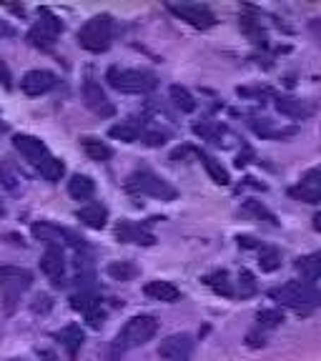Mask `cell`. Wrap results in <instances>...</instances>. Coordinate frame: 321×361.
Here are the masks:
<instances>
[{
  "label": "cell",
  "instance_id": "cell-1",
  "mask_svg": "<svg viewBox=\"0 0 321 361\" xmlns=\"http://www.w3.org/2000/svg\"><path fill=\"white\" fill-rule=\"evenodd\" d=\"M269 296L281 306H289V309L296 311H309L321 304V291L309 281H289L284 286L271 288Z\"/></svg>",
  "mask_w": 321,
  "mask_h": 361
},
{
  "label": "cell",
  "instance_id": "cell-2",
  "mask_svg": "<svg viewBox=\"0 0 321 361\" xmlns=\"http://www.w3.org/2000/svg\"><path fill=\"white\" fill-rule=\"evenodd\" d=\"M156 331H158V322L153 316H148V314L133 316V319H128L126 326L119 331L113 351H116V354H119V351L123 354V351L135 349V346H143L146 341H151V338L156 336Z\"/></svg>",
  "mask_w": 321,
  "mask_h": 361
},
{
  "label": "cell",
  "instance_id": "cell-3",
  "mask_svg": "<svg viewBox=\"0 0 321 361\" xmlns=\"http://www.w3.org/2000/svg\"><path fill=\"white\" fill-rule=\"evenodd\" d=\"M106 80L119 93H128V96H143L158 85L156 75L148 71H138V68H111Z\"/></svg>",
  "mask_w": 321,
  "mask_h": 361
},
{
  "label": "cell",
  "instance_id": "cell-4",
  "mask_svg": "<svg viewBox=\"0 0 321 361\" xmlns=\"http://www.w3.org/2000/svg\"><path fill=\"white\" fill-rule=\"evenodd\" d=\"M126 191L135 193V196H151L158 201H174L176 188L161 176L151 173V171H135L126 178Z\"/></svg>",
  "mask_w": 321,
  "mask_h": 361
},
{
  "label": "cell",
  "instance_id": "cell-5",
  "mask_svg": "<svg viewBox=\"0 0 321 361\" xmlns=\"http://www.w3.org/2000/svg\"><path fill=\"white\" fill-rule=\"evenodd\" d=\"M78 43L90 53L108 51L113 43V20L108 16H96L85 20L78 30Z\"/></svg>",
  "mask_w": 321,
  "mask_h": 361
},
{
  "label": "cell",
  "instance_id": "cell-6",
  "mask_svg": "<svg viewBox=\"0 0 321 361\" xmlns=\"http://www.w3.org/2000/svg\"><path fill=\"white\" fill-rule=\"evenodd\" d=\"M33 286V274L20 266H0V296L8 309L20 301V296Z\"/></svg>",
  "mask_w": 321,
  "mask_h": 361
},
{
  "label": "cell",
  "instance_id": "cell-7",
  "mask_svg": "<svg viewBox=\"0 0 321 361\" xmlns=\"http://www.w3.org/2000/svg\"><path fill=\"white\" fill-rule=\"evenodd\" d=\"M61 30H63V23L58 20V18L53 16L48 8H40L38 23L30 28L28 40L35 45V48H43V51H48V48H53V43H56V38H58V33H61Z\"/></svg>",
  "mask_w": 321,
  "mask_h": 361
},
{
  "label": "cell",
  "instance_id": "cell-8",
  "mask_svg": "<svg viewBox=\"0 0 321 361\" xmlns=\"http://www.w3.org/2000/svg\"><path fill=\"white\" fill-rule=\"evenodd\" d=\"M13 146H16V151L20 153L25 161H30V164H33L38 171H43L45 166L53 161L51 151H48V148H45V143L40 141V138H35V135L18 133L16 138H13Z\"/></svg>",
  "mask_w": 321,
  "mask_h": 361
},
{
  "label": "cell",
  "instance_id": "cell-9",
  "mask_svg": "<svg viewBox=\"0 0 321 361\" xmlns=\"http://www.w3.org/2000/svg\"><path fill=\"white\" fill-rule=\"evenodd\" d=\"M30 233H33L35 241H43L48 243L51 248H61L63 243H71V246H83V238L73 236L71 231H66V228H61V226L56 224H48V221H38V224L30 226Z\"/></svg>",
  "mask_w": 321,
  "mask_h": 361
},
{
  "label": "cell",
  "instance_id": "cell-10",
  "mask_svg": "<svg viewBox=\"0 0 321 361\" xmlns=\"http://www.w3.org/2000/svg\"><path fill=\"white\" fill-rule=\"evenodd\" d=\"M169 11L174 13L176 18L186 20L188 25H193V28H198V30L211 28L216 23V16L206 6H201V3H171Z\"/></svg>",
  "mask_w": 321,
  "mask_h": 361
},
{
  "label": "cell",
  "instance_id": "cell-11",
  "mask_svg": "<svg viewBox=\"0 0 321 361\" xmlns=\"http://www.w3.org/2000/svg\"><path fill=\"white\" fill-rule=\"evenodd\" d=\"M158 354L169 361H188L193 354V338L188 334H174V336L161 341Z\"/></svg>",
  "mask_w": 321,
  "mask_h": 361
},
{
  "label": "cell",
  "instance_id": "cell-12",
  "mask_svg": "<svg viewBox=\"0 0 321 361\" xmlns=\"http://www.w3.org/2000/svg\"><path fill=\"white\" fill-rule=\"evenodd\" d=\"M83 101H85V106L96 113V116H101V118H108V116H113V111H116L113 103L108 101L106 90H103L101 83H96V80H85Z\"/></svg>",
  "mask_w": 321,
  "mask_h": 361
},
{
  "label": "cell",
  "instance_id": "cell-13",
  "mask_svg": "<svg viewBox=\"0 0 321 361\" xmlns=\"http://www.w3.org/2000/svg\"><path fill=\"white\" fill-rule=\"evenodd\" d=\"M56 85V73L51 71H28L20 78V88L25 96H43Z\"/></svg>",
  "mask_w": 321,
  "mask_h": 361
},
{
  "label": "cell",
  "instance_id": "cell-14",
  "mask_svg": "<svg viewBox=\"0 0 321 361\" xmlns=\"http://www.w3.org/2000/svg\"><path fill=\"white\" fill-rule=\"evenodd\" d=\"M293 198L306 203H321V169H314L299 180V186H293L291 191Z\"/></svg>",
  "mask_w": 321,
  "mask_h": 361
},
{
  "label": "cell",
  "instance_id": "cell-15",
  "mask_svg": "<svg viewBox=\"0 0 321 361\" xmlns=\"http://www.w3.org/2000/svg\"><path fill=\"white\" fill-rule=\"evenodd\" d=\"M40 269L48 279H51L56 286H61L63 279H66V259H63L61 248H48L40 259Z\"/></svg>",
  "mask_w": 321,
  "mask_h": 361
},
{
  "label": "cell",
  "instance_id": "cell-16",
  "mask_svg": "<svg viewBox=\"0 0 321 361\" xmlns=\"http://www.w3.org/2000/svg\"><path fill=\"white\" fill-rule=\"evenodd\" d=\"M116 236L126 243H143V246H151L156 241L151 231H146L143 226L133 224V221H121L119 228H116Z\"/></svg>",
  "mask_w": 321,
  "mask_h": 361
},
{
  "label": "cell",
  "instance_id": "cell-17",
  "mask_svg": "<svg viewBox=\"0 0 321 361\" xmlns=\"http://www.w3.org/2000/svg\"><path fill=\"white\" fill-rule=\"evenodd\" d=\"M78 221L83 226H88V228H96V231H101L103 226H106L108 221V209L103 206V203H85L83 209H78Z\"/></svg>",
  "mask_w": 321,
  "mask_h": 361
},
{
  "label": "cell",
  "instance_id": "cell-18",
  "mask_svg": "<svg viewBox=\"0 0 321 361\" xmlns=\"http://www.w3.org/2000/svg\"><path fill=\"white\" fill-rule=\"evenodd\" d=\"M143 291H146V296H151V299L166 301V304H174V301L181 299V291L171 281H151L143 286Z\"/></svg>",
  "mask_w": 321,
  "mask_h": 361
},
{
  "label": "cell",
  "instance_id": "cell-19",
  "mask_svg": "<svg viewBox=\"0 0 321 361\" xmlns=\"http://www.w3.org/2000/svg\"><path fill=\"white\" fill-rule=\"evenodd\" d=\"M277 111L286 118H306L311 113V108L306 106L301 98H291V96H281L277 98Z\"/></svg>",
  "mask_w": 321,
  "mask_h": 361
},
{
  "label": "cell",
  "instance_id": "cell-20",
  "mask_svg": "<svg viewBox=\"0 0 321 361\" xmlns=\"http://www.w3.org/2000/svg\"><path fill=\"white\" fill-rule=\"evenodd\" d=\"M68 193H71L75 201H88V198H93V193H96V183H93V178H88V176L75 173L73 178L68 180Z\"/></svg>",
  "mask_w": 321,
  "mask_h": 361
},
{
  "label": "cell",
  "instance_id": "cell-21",
  "mask_svg": "<svg viewBox=\"0 0 321 361\" xmlns=\"http://www.w3.org/2000/svg\"><path fill=\"white\" fill-rule=\"evenodd\" d=\"M111 138H116V141H123V143H135L138 138L143 135L141 126L133 123V121H123V123H116L111 130Z\"/></svg>",
  "mask_w": 321,
  "mask_h": 361
},
{
  "label": "cell",
  "instance_id": "cell-22",
  "mask_svg": "<svg viewBox=\"0 0 321 361\" xmlns=\"http://www.w3.org/2000/svg\"><path fill=\"white\" fill-rule=\"evenodd\" d=\"M198 158H201L203 169L209 171V176L219 183V186H229V183H231V176H229V171H226L224 166H221V161H216V158L209 156V153H198Z\"/></svg>",
  "mask_w": 321,
  "mask_h": 361
},
{
  "label": "cell",
  "instance_id": "cell-23",
  "mask_svg": "<svg viewBox=\"0 0 321 361\" xmlns=\"http://www.w3.org/2000/svg\"><path fill=\"white\" fill-rule=\"evenodd\" d=\"M80 146H83L85 156L90 158V161H108L111 158V148L106 146L103 141H98V138H90V135H85V138H80Z\"/></svg>",
  "mask_w": 321,
  "mask_h": 361
},
{
  "label": "cell",
  "instance_id": "cell-24",
  "mask_svg": "<svg viewBox=\"0 0 321 361\" xmlns=\"http://www.w3.org/2000/svg\"><path fill=\"white\" fill-rule=\"evenodd\" d=\"M296 269H299L301 279L304 281H316V279L321 276V254H311V256H304V259H299V264H296Z\"/></svg>",
  "mask_w": 321,
  "mask_h": 361
},
{
  "label": "cell",
  "instance_id": "cell-25",
  "mask_svg": "<svg viewBox=\"0 0 321 361\" xmlns=\"http://www.w3.org/2000/svg\"><path fill=\"white\" fill-rule=\"evenodd\" d=\"M58 338L63 341V346L68 349V354L75 356V351H78L80 344H83V331H80V326H66L61 334H58Z\"/></svg>",
  "mask_w": 321,
  "mask_h": 361
},
{
  "label": "cell",
  "instance_id": "cell-26",
  "mask_svg": "<svg viewBox=\"0 0 321 361\" xmlns=\"http://www.w3.org/2000/svg\"><path fill=\"white\" fill-rule=\"evenodd\" d=\"M206 283H209L216 293H221V296H234V286H231V281H229V274H226V271H216V274L206 276Z\"/></svg>",
  "mask_w": 321,
  "mask_h": 361
},
{
  "label": "cell",
  "instance_id": "cell-27",
  "mask_svg": "<svg viewBox=\"0 0 321 361\" xmlns=\"http://www.w3.org/2000/svg\"><path fill=\"white\" fill-rule=\"evenodd\" d=\"M71 306H73L75 311H83V314H88V311H93V309H98V306H101V299H98L96 293L80 291V293H75L73 299H71Z\"/></svg>",
  "mask_w": 321,
  "mask_h": 361
},
{
  "label": "cell",
  "instance_id": "cell-28",
  "mask_svg": "<svg viewBox=\"0 0 321 361\" xmlns=\"http://www.w3.org/2000/svg\"><path fill=\"white\" fill-rule=\"evenodd\" d=\"M171 98H174V103H176V106H178L183 113L196 111V101H193V96L188 93L186 88H181V85H171Z\"/></svg>",
  "mask_w": 321,
  "mask_h": 361
},
{
  "label": "cell",
  "instance_id": "cell-29",
  "mask_svg": "<svg viewBox=\"0 0 321 361\" xmlns=\"http://www.w3.org/2000/svg\"><path fill=\"white\" fill-rule=\"evenodd\" d=\"M259 266H261V271H277L279 266H281V254L271 246L261 248L259 251Z\"/></svg>",
  "mask_w": 321,
  "mask_h": 361
},
{
  "label": "cell",
  "instance_id": "cell-30",
  "mask_svg": "<svg viewBox=\"0 0 321 361\" xmlns=\"http://www.w3.org/2000/svg\"><path fill=\"white\" fill-rule=\"evenodd\" d=\"M256 322H259L261 329H274L279 326V324L284 322V314L279 309H269V311H261L259 316H256Z\"/></svg>",
  "mask_w": 321,
  "mask_h": 361
},
{
  "label": "cell",
  "instance_id": "cell-31",
  "mask_svg": "<svg viewBox=\"0 0 321 361\" xmlns=\"http://www.w3.org/2000/svg\"><path fill=\"white\" fill-rule=\"evenodd\" d=\"M63 173H66V166H63V161H58V158H53L51 164H48L43 171H40V176H43L45 180H51V183L61 180V176H63Z\"/></svg>",
  "mask_w": 321,
  "mask_h": 361
},
{
  "label": "cell",
  "instance_id": "cell-32",
  "mask_svg": "<svg viewBox=\"0 0 321 361\" xmlns=\"http://www.w3.org/2000/svg\"><path fill=\"white\" fill-rule=\"evenodd\" d=\"M108 274H111L113 279H119V281H126V279H133L135 276V266L131 264H111L108 266Z\"/></svg>",
  "mask_w": 321,
  "mask_h": 361
},
{
  "label": "cell",
  "instance_id": "cell-33",
  "mask_svg": "<svg viewBox=\"0 0 321 361\" xmlns=\"http://www.w3.org/2000/svg\"><path fill=\"white\" fill-rule=\"evenodd\" d=\"M238 288H241V296L256 293V281H254V274H251V271H241V274H238Z\"/></svg>",
  "mask_w": 321,
  "mask_h": 361
},
{
  "label": "cell",
  "instance_id": "cell-34",
  "mask_svg": "<svg viewBox=\"0 0 321 361\" xmlns=\"http://www.w3.org/2000/svg\"><path fill=\"white\" fill-rule=\"evenodd\" d=\"M246 211H251V214H256V216H259V219H266L271 226H277V216L271 214L269 209H264V206H261L259 201H246Z\"/></svg>",
  "mask_w": 321,
  "mask_h": 361
},
{
  "label": "cell",
  "instance_id": "cell-35",
  "mask_svg": "<svg viewBox=\"0 0 321 361\" xmlns=\"http://www.w3.org/2000/svg\"><path fill=\"white\" fill-rule=\"evenodd\" d=\"M166 138H169L166 130H151V133H143V141H146L148 146H164Z\"/></svg>",
  "mask_w": 321,
  "mask_h": 361
},
{
  "label": "cell",
  "instance_id": "cell-36",
  "mask_svg": "<svg viewBox=\"0 0 321 361\" xmlns=\"http://www.w3.org/2000/svg\"><path fill=\"white\" fill-rule=\"evenodd\" d=\"M85 319H88V324H90L93 329H101V326H103V319H106V314H103L101 306H98V309L88 311V314H85Z\"/></svg>",
  "mask_w": 321,
  "mask_h": 361
},
{
  "label": "cell",
  "instance_id": "cell-37",
  "mask_svg": "<svg viewBox=\"0 0 321 361\" xmlns=\"http://www.w3.org/2000/svg\"><path fill=\"white\" fill-rule=\"evenodd\" d=\"M0 180L6 183V188H11V191H16V176H13L11 171L6 169V164H0Z\"/></svg>",
  "mask_w": 321,
  "mask_h": 361
},
{
  "label": "cell",
  "instance_id": "cell-38",
  "mask_svg": "<svg viewBox=\"0 0 321 361\" xmlns=\"http://www.w3.org/2000/svg\"><path fill=\"white\" fill-rule=\"evenodd\" d=\"M0 80H3V85H6V88H11V71H8V68H6V63H3V61H0Z\"/></svg>",
  "mask_w": 321,
  "mask_h": 361
},
{
  "label": "cell",
  "instance_id": "cell-39",
  "mask_svg": "<svg viewBox=\"0 0 321 361\" xmlns=\"http://www.w3.org/2000/svg\"><path fill=\"white\" fill-rule=\"evenodd\" d=\"M35 301H43V311L51 309V299H48L45 293H43V296H38V299H35ZM33 311H40V304H33Z\"/></svg>",
  "mask_w": 321,
  "mask_h": 361
},
{
  "label": "cell",
  "instance_id": "cell-40",
  "mask_svg": "<svg viewBox=\"0 0 321 361\" xmlns=\"http://www.w3.org/2000/svg\"><path fill=\"white\" fill-rule=\"evenodd\" d=\"M314 228H316V231L321 233V211H319V214L314 216Z\"/></svg>",
  "mask_w": 321,
  "mask_h": 361
},
{
  "label": "cell",
  "instance_id": "cell-41",
  "mask_svg": "<svg viewBox=\"0 0 321 361\" xmlns=\"http://www.w3.org/2000/svg\"><path fill=\"white\" fill-rule=\"evenodd\" d=\"M8 33H11V28H8L6 23L0 20V38H3V35H8Z\"/></svg>",
  "mask_w": 321,
  "mask_h": 361
},
{
  "label": "cell",
  "instance_id": "cell-42",
  "mask_svg": "<svg viewBox=\"0 0 321 361\" xmlns=\"http://www.w3.org/2000/svg\"><path fill=\"white\" fill-rule=\"evenodd\" d=\"M0 216H3V201H0Z\"/></svg>",
  "mask_w": 321,
  "mask_h": 361
}]
</instances>
